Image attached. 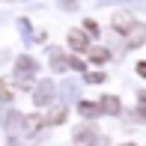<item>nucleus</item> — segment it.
I'll return each mask as SVG.
<instances>
[{
    "label": "nucleus",
    "mask_w": 146,
    "mask_h": 146,
    "mask_svg": "<svg viewBox=\"0 0 146 146\" xmlns=\"http://www.w3.org/2000/svg\"><path fill=\"white\" fill-rule=\"evenodd\" d=\"M134 27H137V21L128 15V12H116V15H113V30H116V36H125V39H128Z\"/></svg>",
    "instance_id": "nucleus-1"
},
{
    "label": "nucleus",
    "mask_w": 146,
    "mask_h": 146,
    "mask_svg": "<svg viewBox=\"0 0 146 146\" xmlns=\"http://www.w3.org/2000/svg\"><path fill=\"white\" fill-rule=\"evenodd\" d=\"M69 48L78 51V54H87L90 51V39L84 30H69Z\"/></svg>",
    "instance_id": "nucleus-2"
},
{
    "label": "nucleus",
    "mask_w": 146,
    "mask_h": 146,
    "mask_svg": "<svg viewBox=\"0 0 146 146\" xmlns=\"http://www.w3.org/2000/svg\"><path fill=\"white\" fill-rule=\"evenodd\" d=\"M98 108H102V113H110V116L122 113V102H119L116 96H104L102 102H98Z\"/></svg>",
    "instance_id": "nucleus-3"
},
{
    "label": "nucleus",
    "mask_w": 146,
    "mask_h": 146,
    "mask_svg": "<svg viewBox=\"0 0 146 146\" xmlns=\"http://www.w3.org/2000/svg\"><path fill=\"white\" fill-rule=\"evenodd\" d=\"M78 110H81V116H98V113H102L98 102H96V104H92V102H81V104H78Z\"/></svg>",
    "instance_id": "nucleus-4"
},
{
    "label": "nucleus",
    "mask_w": 146,
    "mask_h": 146,
    "mask_svg": "<svg viewBox=\"0 0 146 146\" xmlns=\"http://www.w3.org/2000/svg\"><path fill=\"white\" fill-rule=\"evenodd\" d=\"M51 66H54V72H63L66 66H69V60L63 57V51H51Z\"/></svg>",
    "instance_id": "nucleus-5"
},
{
    "label": "nucleus",
    "mask_w": 146,
    "mask_h": 146,
    "mask_svg": "<svg viewBox=\"0 0 146 146\" xmlns=\"http://www.w3.org/2000/svg\"><path fill=\"white\" fill-rule=\"evenodd\" d=\"M63 119H66V108H57L54 113H48V116H45V125H60Z\"/></svg>",
    "instance_id": "nucleus-6"
},
{
    "label": "nucleus",
    "mask_w": 146,
    "mask_h": 146,
    "mask_svg": "<svg viewBox=\"0 0 146 146\" xmlns=\"http://www.w3.org/2000/svg\"><path fill=\"white\" fill-rule=\"evenodd\" d=\"M90 60H92V63H108V60H110V51L108 48H96V51H90Z\"/></svg>",
    "instance_id": "nucleus-7"
},
{
    "label": "nucleus",
    "mask_w": 146,
    "mask_h": 146,
    "mask_svg": "<svg viewBox=\"0 0 146 146\" xmlns=\"http://www.w3.org/2000/svg\"><path fill=\"white\" fill-rule=\"evenodd\" d=\"M39 125H45V116H27V128L30 131H36Z\"/></svg>",
    "instance_id": "nucleus-8"
},
{
    "label": "nucleus",
    "mask_w": 146,
    "mask_h": 146,
    "mask_svg": "<svg viewBox=\"0 0 146 146\" xmlns=\"http://www.w3.org/2000/svg\"><path fill=\"white\" fill-rule=\"evenodd\" d=\"M84 30H87L90 36H98V24L92 21V18H87V21H84Z\"/></svg>",
    "instance_id": "nucleus-9"
},
{
    "label": "nucleus",
    "mask_w": 146,
    "mask_h": 146,
    "mask_svg": "<svg viewBox=\"0 0 146 146\" xmlns=\"http://www.w3.org/2000/svg\"><path fill=\"white\" fill-rule=\"evenodd\" d=\"M137 75H143V78H146V63H137Z\"/></svg>",
    "instance_id": "nucleus-10"
}]
</instances>
